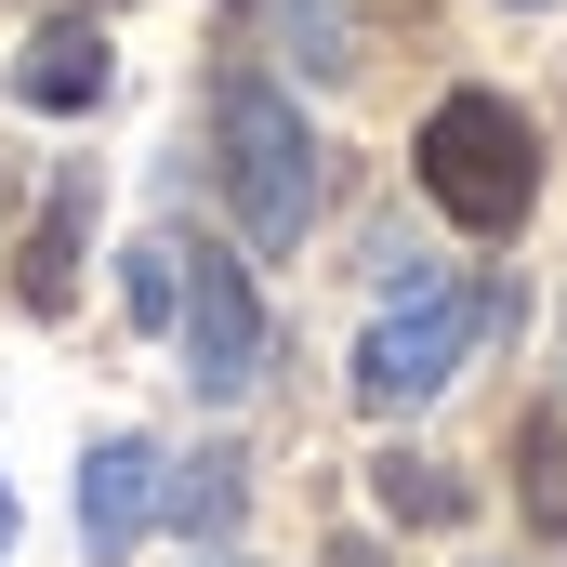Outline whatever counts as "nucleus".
I'll return each mask as SVG.
<instances>
[{
  "mask_svg": "<svg viewBox=\"0 0 567 567\" xmlns=\"http://www.w3.org/2000/svg\"><path fill=\"white\" fill-rule=\"evenodd\" d=\"M212 145H225V212H238V238H251V251H290V238L317 225V133H303V106H290L265 66H225Z\"/></svg>",
  "mask_w": 567,
  "mask_h": 567,
  "instance_id": "1",
  "label": "nucleus"
},
{
  "mask_svg": "<svg viewBox=\"0 0 567 567\" xmlns=\"http://www.w3.org/2000/svg\"><path fill=\"white\" fill-rule=\"evenodd\" d=\"M423 198L462 225V238H515L528 212H542V133L502 106V93H435L423 120Z\"/></svg>",
  "mask_w": 567,
  "mask_h": 567,
  "instance_id": "2",
  "label": "nucleus"
},
{
  "mask_svg": "<svg viewBox=\"0 0 567 567\" xmlns=\"http://www.w3.org/2000/svg\"><path fill=\"white\" fill-rule=\"evenodd\" d=\"M475 330H488V290L475 278H410L370 330H357V410H383V423H410V410H435L449 396V370L475 357Z\"/></svg>",
  "mask_w": 567,
  "mask_h": 567,
  "instance_id": "3",
  "label": "nucleus"
},
{
  "mask_svg": "<svg viewBox=\"0 0 567 567\" xmlns=\"http://www.w3.org/2000/svg\"><path fill=\"white\" fill-rule=\"evenodd\" d=\"M185 383L212 396V410H238L251 383H265V357H278V330H265V290L238 251H212V238H185Z\"/></svg>",
  "mask_w": 567,
  "mask_h": 567,
  "instance_id": "4",
  "label": "nucleus"
},
{
  "mask_svg": "<svg viewBox=\"0 0 567 567\" xmlns=\"http://www.w3.org/2000/svg\"><path fill=\"white\" fill-rule=\"evenodd\" d=\"M145 515H158V449L145 435H93V462H80V555H133Z\"/></svg>",
  "mask_w": 567,
  "mask_h": 567,
  "instance_id": "5",
  "label": "nucleus"
},
{
  "mask_svg": "<svg viewBox=\"0 0 567 567\" xmlns=\"http://www.w3.org/2000/svg\"><path fill=\"white\" fill-rule=\"evenodd\" d=\"M13 106H40V120H80V106H106V27H40L27 40V66H13Z\"/></svg>",
  "mask_w": 567,
  "mask_h": 567,
  "instance_id": "6",
  "label": "nucleus"
},
{
  "mask_svg": "<svg viewBox=\"0 0 567 567\" xmlns=\"http://www.w3.org/2000/svg\"><path fill=\"white\" fill-rule=\"evenodd\" d=\"M172 488H158V515L185 528V542H225L238 515H251V462L238 449H185V462H158Z\"/></svg>",
  "mask_w": 567,
  "mask_h": 567,
  "instance_id": "7",
  "label": "nucleus"
},
{
  "mask_svg": "<svg viewBox=\"0 0 567 567\" xmlns=\"http://www.w3.org/2000/svg\"><path fill=\"white\" fill-rule=\"evenodd\" d=\"M80 212H93L80 185L40 212V238H27V278H13V290H27V317H66V303H80Z\"/></svg>",
  "mask_w": 567,
  "mask_h": 567,
  "instance_id": "8",
  "label": "nucleus"
},
{
  "mask_svg": "<svg viewBox=\"0 0 567 567\" xmlns=\"http://www.w3.org/2000/svg\"><path fill=\"white\" fill-rule=\"evenodd\" d=\"M383 502H396L410 528H449V515H462V475H449V462H383Z\"/></svg>",
  "mask_w": 567,
  "mask_h": 567,
  "instance_id": "9",
  "label": "nucleus"
},
{
  "mask_svg": "<svg viewBox=\"0 0 567 567\" xmlns=\"http://www.w3.org/2000/svg\"><path fill=\"white\" fill-rule=\"evenodd\" d=\"M133 317H145V330H158V317H185V238H172V225L133 251Z\"/></svg>",
  "mask_w": 567,
  "mask_h": 567,
  "instance_id": "10",
  "label": "nucleus"
},
{
  "mask_svg": "<svg viewBox=\"0 0 567 567\" xmlns=\"http://www.w3.org/2000/svg\"><path fill=\"white\" fill-rule=\"evenodd\" d=\"M528 515L567 542V449H555V423H528Z\"/></svg>",
  "mask_w": 567,
  "mask_h": 567,
  "instance_id": "11",
  "label": "nucleus"
},
{
  "mask_svg": "<svg viewBox=\"0 0 567 567\" xmlns=\"http://www.w3.org/2000/svg\"><path fill=\"white\" fill-rule=\"evenodd\" d=\"M0 555H13V488H0Z\"/></svg>",
  "mask_w": 567,
  "mask_h": 567,
  "instance_id": "12",
  "label": "nucleus"
},
{
  "mask_svg": "<svg viewBox=\"0 0 567 567\" xmlns=\"http://www.w3.org/2000/svg\"><path fill=\"white\" fill-rule=\"evenodd\" d=\"M330 567H370V555H357V542H343V555H330Z\"/></svg>",
  "mask_w": 567,
  "mask_h": 567,
  "instance_id": "13",
  "label": "nucleus"
},
{
  "mask_svg": "<svg viewBox=\"0 0 567 567\" xmlns=\"http://www.w3.org/2000/svg\"><path fill=\"white\" fill-rule=\"evenodd\" d=\"M528 13H542V0H528Z\"/></svg>",
  "mask_w": 567,
  "mask_h": 567,
  "instance_id": "14",
  "label": "nucleus"
},
{
  "mask_svg": "<svg viewBox=\"0 0 567 567\" xmlns=\"http://www.w3.org/2000/svg\"><path fill=\"white\" fill-rule=\"evenodd\" d=\"M212 567H225V555H212Z\"/></svg>",
  "mask_w": 567,
  "mask_h": 567,
  "instance_id": "15",
  "label": "nucleus"
}]
</instances>
